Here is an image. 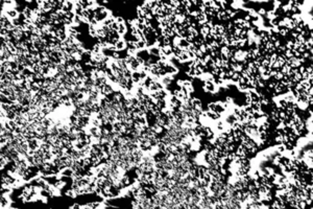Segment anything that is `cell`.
<instances>
[{
  "label": "cell",
  "mask_w": 313,
  "mask_h": 209,
  "mask_svg": "<svg viewBox=\"0 0 313 209\" xmlns=\"http://www.w3.org/2000/svg\"><path fill=\"white\" fill-rule=\"evenodd\" d=\"M203 90L206 92H210V93H214V91L216 90V84L214 83L212 78L205 82V84H203Z\"/></svg>",
  "instance_id": "6da1fadb"
}]
</instances>
